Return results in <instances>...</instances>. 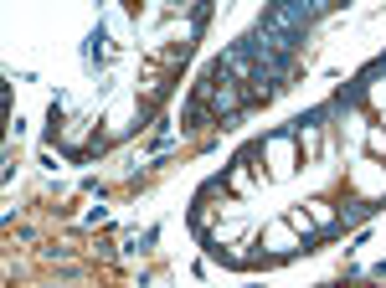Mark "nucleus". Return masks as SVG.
<instances>
[{
  "mask_svg": "<svg viewBox=\"0 0 386 288\" xmlns=\"http://www.w3.org/2000/svg\"><path fill=\"white\" fill-rule=\"evenodd\" d=\"M361 93H366V83L355 77V83H345L340 93H335V109H350V103H361Z\"/></svg>",
  "mask_w": 386,
  "mask_h": 288,
  "instance_id": "obj_1",
  "label": "nucleus"
},
{
  "mask_svg": "<svg viewBox=\"0 0 386 288\" xmlns=\"http://www.w3.org/2000/svg\"><path fill=\"white\" fill-rule=\"evenodd\" d=\"M371 211H376V201H355V206H350V211H345V216H340V232H345V227H355V221H366Z\"/></svg>",
  "mask_w": 386,
  "mask_h": 288,
  "instance_id": "obj_2",
  "label": "nucleus"
}]
</instances>
